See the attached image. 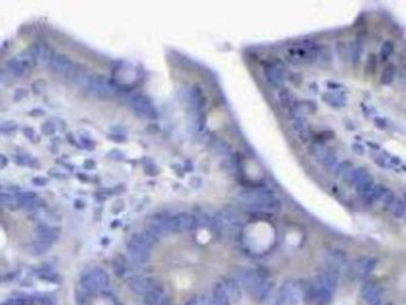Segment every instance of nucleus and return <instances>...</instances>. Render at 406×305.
Instances as JSON below:
<instances>
[{
    "label": "nucleus",
    "mask_w": 406,
    "mask_h": 305,
    "mask_svg": "<svg viewBox=\"0 0 406 305\" xmlns=\"http://www.w3.org/2000/svg\"><path fill=\"white\" fill-rule=\"evenodd\" d=\"M309 152L316 161L325 168H335L337 165V155L334 153V150L329 149L327 146H324L322 142H316L310 147Z\"/></svg>",
    "instance_id": "obj_6"
},
{
    "label": "nucleus",
    "mask_w": 406,
    "mask_h": 305,
    "mask_svg": "<svg viewBox=\"0 0 406 305\" xmlns=\"http://www.w3.org/2000/svg\"><path fill=\"white\" fill-rule=\"evenodd\" d=\"M394 50V44L392 42H385L383 46L381 47V50H380V57H381L382 61H387L390 58L391 55H392Z\"/></svg>",
    "instance_id": "obj_30"
},
{
    "label": "nucleus",
    "mask_w": 406,
    "mask_h": 305,
    "mask_svg": "<svg viewBox=\"0 0 406 305\" xmlns=\"http://www.w3.org/2000/svg\"><path fill=\"white\" fill-rule=\"evenodd\" d=\"M9 162V160H7V157L4 155V154H0V167L4 168Z\"/></svg>",
    "instance_id": "obj_42"
},
{
    "label": "nucleus",
    "mask_w": 406,
    "mask_h": 305,
    "mask_svg": "<svg viewBox=\"0 0 406 305\" xmlns=\"http://www.w3.org/2000/svg\"><path fill=\"white\" fill-rule=\"evenodd\" d=\"M109 157H113V159H122L123 154L122 152H119V150H112V152L110 153Z\"/></svg>",
    "instance_id": "obj_40"
},
{
    "label": "nucleus",
    "mask_w": 406,
    "mask_h": 305,
    "mask_svg": "<svg viewBox=\"0 0 406 305\" xmlns=\"http://www.w3.org/2000/svg\"><path fill=\"white\" fill-rule=\"evenodd\" d=\"M353 168V164L350 161H343L335 166V173L337 176H345Z\"/></svg>",
    "instance_id": "obj_29"
},
{
    "label": "nucleus",
    "mask_w": 406,
    "mask_h": 305,
    "mask_svg": "<svg viewBox=\"0 0 406 305\" xmlns=\"http://www.w3.org/2000/svg\"><path fill=\"white\" fill-rule=\"evenodd\" d=\"M376 67H378V56L374 54H371L367 58V72L369 74H374Z\"/></svg>",
    "instance_id": "obj_31"
},
{
    "label": "nucleus",
    "mask_w": 406,
    "mask_h": 305,
    "mask_svg": "<svg viewBox=\"0 0 406 305\" xmlns=\"http://www.w3.org/2000/svg\"><path fill=\"white\" fill-rule=\"evenodd\" d=\"M369 305H381V300H378V302H374V303H371Z\"/></svg>",
    "instance_id": "obj_44"
},
{
    "label": "nucleus",
    "mask_w": 406,
    "mask_h": 305,
    "mask_svg": "<svg viewBox=\"0 0 406 305\" xmlns=\"http://www.w3.org/2000/svg\"><path fill=\"white\" fill-rule=\"evenodd\" d=\"M302 299V289L295 281H285L274 296V305H299Z\"/></svg>",
    "instance_id": "obj_3"
},
{
    "label": "nucleus",
    "mask_w": 406,
    "mask_h": 305,
    "mask_svg": "<svg viewBox=\"0 0 406 305\" xmlns=\"http://www.w3.org/2000/svg\"><path fill=\"white\" fill-rule=\"evenodd\" d=\"M241 199L250 208L260 211L277 212L281 209V203L275 194L269 190H250L241 193Z\"/></svg>",
    "instance_id": "obj_1"
},
{
    "label": "nucleus",
    "mask_w": 406,
    "mask_h": 305,
    "mask_svg": "<svg viewBox=\"0 0 406 305\" xmlns=\"http://www.w3.org/2000/svg\"><path fill=\"white\" fill-rule=\"evenodd\" d=\"M376 265H378V259L375 258H367V256H364V258L355 260L352 265V271L354 277L360 279L369 277L372 272L375 270Z\"/></svg>",
    "instance_id": "obj_8"
},
{
    "label": "nucleus",
    "mask_w": 406,
    "mask_h": 305,
    "mask_svg": "<svg viewBox=\"0 0 406 305\" xmlns=\"http://www.w3.org/2000/svg\"><path fill=\"white\" fill-rule=\"evenodd\" d=\"M318 297V288L314 284H311L307 286V289L304 292V299L307 304H316Z\"/></svg>",
    "instance_id": "obj_28"
},
{
    "label": "nucleus",
    "mask_w": 406,
    "mask_h": 305,
    "mask_svg": "<svg viewBox=\"0 0 406 305\" xmlns=\"http://www.w3.org/2000/svg\"><path fill=\"white\" fill-rule=\"evenodd\" d=\"M85 167L89 168V170H92V168L96 167V164H94L93 160H87L85 162Z\"/></svg>",
    "instance_id": "obj_43"
},
{
    "label": "nucleus",
    "mask_w": 406,
    "mask_h": 305,
    "mask_svg": "<svg viewBox=\"0 0 406 305\" xmlns=\"http://www.w3.org/2000/svg\"><path fill=\"white\" fill-rule=\"evenodd\" d=\"M50 68L57 74H67L69 68L72 67V61L65 55H55L50 58Z\"/></svg>",
    "instance_id": "obj_14"
},
{
    "label": "nucleus",
    "mask_w": 406,
    "mask_h": 305,
    "mask_svg": "<svg viewBox=\"0 0 406 305\" xmlns=\"http://www.w3.org/2000/svg\"><path fill=\"white\" fill-rule=\"evenodd\" d=\"M332 299H334V293L325 289L324 286L318 288V297L316 300V305H331Z\"/></svg>",
    "instance_id": "obj_25"
},
{
    "label": "nucleus",
    "mask_w": 406,
    "mask_h": 305,
    "mask_svg": "<svg viewBox=\"0 0 406 305\" xmlns=\"http://www.w3.org/2000/svg\"><path fill=\"white\" fill-rule=\"evenodd\" d=\"M292 127H293V130L295 131V134H297V136L301 141H303V142L310 141L311 130L309 127V122H307L306 118H304V117H297V118L293 119Z\"/></svg>",
    "instance_id": "obj_12"
},
{
    "label": "nucleus",
    "mask_w": 406,
    "mask_h": 305,
    "mask_svg": "<svg viewBox=\"0 0 406 305\" xmlns=\"http://www.w3.org/2000/svg\"><path fill=\"white\" fill-rule=\"evenodd\" d=\"M7 67H9L10 72L16 76H24L28 74L29 71H30V66H28L18 56L13 57L12 60H10L9 62H7Z\"/></svg>",
    "instance_id": "obj_20"
},
{
    "label": "nucleus",
    "mask_w": 406,
    "mask_h": 305,
    "mask_svg": "<svg viewBox=\"0 0 406 305\" xmlns=\"http://www.w3.org/2000/svg\"><path fill=\"white\" fill-rule=\"evenodd\" d=\"M34 184L37 186H45L48 184V179L43 178V176H37V178H34Z\"/></svg>",
    "instance_id": "obj_39"
},
{
    "label": "nucleus",
    "mask_w": 406,
    "mask_h": 305,
    "mask_svg": "<svg viewBox=\"0 0 406 305\" xmlns=\"http://www.w3.org/2000/svg\"><path fill=\"white\" fill-rule=\"evenodd\" d=\"M86 305H122L119 303L118 298L111 292L102 293L101 296H94L91 299H87Z\"/></svg>",
    "instance_id": "obj_21"
},
{
    "label": "nucleus",
    "mask_w": 406,
    "mask_h": 305,
    "mask_svg": "<svg viewBox=\"0 0 406 305\" xmlns=\"http://www.w3.org/2000/svg\"><path fill=\"white\" fill-rule=\"evenodd\" d=\"M199 305H216L211 295H203L199 298Z\"/></svg>",
    "instance_id": "obj_35"
},
{
    "label": "nucleus",
    "mask_w": 406,
    "mask_h": 305,
    "mask_svg": "<svg viewBox=\"0 0 406 305\" xmlns=\"http://www.w3.org/2000/svg\"><path fill=\"white\" fill-rule=\"evenodd\" d=\"M131 108L134 109V111L142 117L149 119H155L157 117V111L155 106L153 105L147 95L144 94H136L134 95L131 99Z\"/></svg>",
    "instance_id": "obj_7"
},
{
    "label": "nucleus",
    "mask_w": 406,
    "mask_h": 305,
    "mask_svg": "<svg viewBox=\"0 0 406 305\" xmlns=\"http://www.w3.org/2000/svg\"><path fill=\"white\" fill-rule=\"evenodd\" d=\"M346 263H347V255L345 252L341 251V249H332V251L328 253L327 255L328 266H332L341 270Z\"/></svg>",
    "instance_id": "obj_19"
},
{
    "label": "nucleus",
    "mask_w": 406,
    "mask_h": 305,
    "mask_svg": "<svg viewBox=\"0 0 406 305\" xmlns=\"http://www.w3.org/2000/svg\"><path fill=\"white\" fill-rule=\"evenodd\" d=\"M222 284H223V286H224L225 291H226V293H228L231 303L232 302L237 303L242 299V288H241L239 281H237L235 278L228 277V278L223 279Z\"/></svg>",
    "instance_id": "obj_11"
},
{
    "label": "nucleus",
    "mask_w": 406,
    "mask_h": 305,
    "mask_svg": "<svg viewBox=\"0 0 406 305\" xmlns=\"http://www.w3.org/2000/svg\"><path fill=\"white\" fill-rule=\"evenodd\" d=\"M273 289H274V281H270V280L266 281L265 284H263L261 288H260L258 291L254 293L255 298L258 299V302H260V303L266 302V300L270 297V295H272Z\"/></svg>",
    "instance_id": "obj_23"
},
{
    "label": "nucleus",
    "mask_w": 406,
    "mask_h": 305,
    "mask_svg": "<svg viewBox=\"0 0 406 305\" xmlns=\"http://www.w3.org/2000/svg\"><path fill=\"white\" fill-rule=\"evenodd\" d=\"M164 224L168 233H182V231L196 230L199 227V218L196 216L180 212V214L164 218Z\"/></svg>",
    "instance_id": "obj_4"
},
{
    "label": "nucleus",
    "mask_w": 406,
    "mask_h": 305,
    "mask_svg": "<svg viewBox=\"0 0 406 305\" xmlns=\"http://www.w3.org/2000/svg\"><path fill=\"white\" fill-rule=\"evenodd\" d=\"M263 75L270 86L281 88L287 76V71L283 62L279 60L268 61L263 66Z\"/></svg>",
    "instance_id": "obj_5"
},
{
    "label": "nucleus",
    "mask_w": 406,
    "mask_h": 305,
    "mask_svg": "<svg viewBox=\"0 0 406 305\" xmlns=\"http://www.w3.org/2000/svg\"><path fill=\"white\" fill-rule=\"evenodd\" d=\"M369 176H372L371 173H369L368 170H366L364 167H358V168H352L348 173H347L345 176H343V179L346 180L347 184H349V185H353L355 186L356 184H358L362 180L369 178Z\"/></svg>",
    "instance_id": "obj_18"
},
{
    "label": "nucleus",
    "mask_w": 406,
    "mask_h": 305,
    "mask_svg": "<svg viewBox=\"0 0 406 305\" xmlns=\"http://www.w3.org/2000/svg\"><path fill=\"white\" fill-rule=\"evenodd\" d=\"M397 75V69H396V66L394 65H387L385 69L382 71V74H381V83L383 85H390V84L393 83L394 78H396Z\"/></svg>",
    "instance_id": "obj_26"
},
{
    "label": "nucleus",
    "mask_w": 406,
    "mask_h": 305,
    "mask_svg": "<svg viewBox=\"0 0 406 305\" xmlns=\"http://www.w3.org/2000/svg\"><path fill=\"white\" fill-rule=\"evenodd\" d=\"M3 305H45L42 303H38L37 300L35 299H17V300H12V302H9V303H5Z\"/></svg>",
    "instance_id": "obj_33"
},
{
    "label": "nucleus",
    "mask_w": 406,
    "mask_h": 305,
    "mask_svg": "<svg viewBox=\"0 0 406 305\" xmlns=\"http://www.w3.org/2000/svg\"><path fill=\"white\" fill-rule=\"evenodd\" d=\"M157 305H174V299L170 296L164 295L162 298L160 299V302Z\"/></svg>",
    "instance_id": "obj_37"
},
{
    "label": "nucleus",
    "mask_w": 406,
    "mask_h": 305,
    "mask_svg": "<svg viewBox=\"0 0 406 305\" xmlns=\"http://www.w3.org/2000/svg\"><path fill=\"white\" fill-rule=\"evenodd\" d=\"M42 131H43V134H46V135H53L54 132L56 131V127H55L53 123L46 122L42 127Z\"/></svg>",
    "instance_id": "obj_34"
},
{
    "label": "nucleus",
    "mask_w": 406,
    "mask_h": 305,
    "mask_svg": "<svg viewBox=\"0 0 406 305\" xmlns=\"http://www.w3.org/2000/svg\"><path fill=\"white\" fill-rule=\"evenodd\" d=\"M390 209H391V214L393 215V217H396L398 219L404 218L406 208H405V203L403 199L397 198V199L394 200V203L391 205Z\"/></svg>",
    "instance_id": "obj_27"
},
{
    "label": "nucleus",
    "mask_w": 406,
    "mask_h": 305,
    "mask_svg": "<svg viewBox=\"0 0 406 305\" xmlns=\"http://www.w3.org/2000/svg\"><path fill=\"white\" fill-rule=\"evenodd\" d=\"M319 47L311 41H302L288 48L285 53V58L291 65H313L317 62Z\"/></svg>",
    "instance_id": "obj_2"
},
{
    "label": "nucleus",
    "mask_w": 406,
    "mask_h": 305,
    "mask_svg": "<svg viewBox=\"0 0 406 305\" xmlns=\"http://www.w3.org/2000/svg\"><path fill=\"white\" fill-rule=\"evenodd\" d=\"M235 279L239 281L240 285L244 286V288L247 289V291L249 292V290L251 289V286H253L255 280V270L248 267L239 268V270L236 271Z\"/></svg>",
    "instance_id": "obj_13"
},
{
    "label": "nucleus",
    "mask_w": 406,
    "mask_h": 305,
    "mask_svg": "<svg viewBox=\"0 0 406 305\" xmlns=\"http://www.w3.org/2000/svg\"><path fill=\"white\" fill-rule=\"evenodd\" d=\"M348 49H349L350 61H352V64L354 66H357L358 64H360L362 51H364V46H362V43L360 41H355L350 44V46L348 47Z\"/></svg>",
    "instance_id": "obj_24"
},
{
    "label": "nucleus",
    "mask_w": 406,
    "mask_h": 305,
    "mask_svg": "<svg viewBox=\"0 0 406 305\" xmlns=\"http://www.w3.org/2000/svg\"><path fill=\"white\" fill-rule=\"evenodd\" d=\"M17 129V124L13 123V122H7V123H4L2 126V130L4 132H10V131H14Z\"/></svg>",
    "instance_id": "obj_36"
},
{
    "label": "nucleus",
    "mask_w": 406,
    "mask_h": 305,
    "mask_svg": "<svg viewBox=\"0 0 406 305\" xmlns=\"http://www.w3.org/2000/svg\"><path fill=\"white\" fill-rule=\"evenodd\" d=\"M184 305H199V298L197 296H193Z\"/></svg>",
    "instance_id": "obj_41"
},
{
    "label": "nucleus",
    "mask_w": 406,
    "mask_h": 305,
    "mask_svg": "<svg viewBox=\"0 0 406 305\" xmlns=\"http://www.w3.org/2000/svg\"><path fill=\"white\" fill-rule=\"evenodd\" d=\"M276 98H277V101H279V105L281 108L285 109V110H290L293 108L295 103V95L293 93V91L290 90V88L287 87H281L279 88V91H277V94H276Z\"/></svg>",
    "instance_id": "obj_15"
},
{
    "label": "nucleus",
    "mask_w": 406,
    "mask_h": 305,
    "mask_svg": "<svg viewBox=\"0 0 406 305\" xmlns=\"http://www.w3.org/2000/svg\"><path fill=\"white\" fill-rule=\"evenodd\" d=\"M86 87H89L91 93L100 98L108 97L111 93V86H110L108 80L101 75L91 76Z\"/></svg>",
    "instance_id": "obj_10"
},
{
    "label": "nucleus",
    "mask_w": 406,
    "mask_h": 305,
    "mask_svg": "<svg viewBox=\"0 0 406 305\" xmlns=\"http://www.w3.org/2000/svg\"><path fill=\"white\" fill-rule=\"evenodd\" d=\"M189 101L197 111H200L206 105V95L199 85H193L189 90Z\"/></svg>",
    "instance_id": "obj_16"
},
{
    "label": "nucleus",
    "mask_w": 406,
    "mask_h": 305,
    "mask_svg": "<svg viewBox=\"0 0 406 305\" xmlns=\"http://www.w3.org/2000/svg\"><path fill=\"white\" fill-rule=\"evenodd\" d=\"M46 88H47V84L45 80H36L35 83H32V86H31V90L35 94L43 93V92L46 91Z\"/></svg>",
    "instance_id": "obj_32"
},
{
    "label": "nucleus",
    "mask_w": 406,
    "mask_h": 305,
    "mask_svg": "<svg viewBox=\"0 0 406 305\" xmlns=\"http://www.w3.org/2000/svg\"><path fill=\"white\" fill-rule=\"evenodd\" d=\"M14 95H16V97H14V99H16V100H19V99L22 100V99H24L28 95V91L24 90V88H19V90L16 91V93H14Z\"/></svg>",
    "instance_id": "obj_38"
},
{
    "label": "nucleus",
    "mask_w": 406,
    "mask_h": 305,
    "mask_svg": "<svg viewBox=\"0 0 406 305\" xmlns=\"http://www.w3.org/2000/svg\"><path fill=\"white\" fill-rule=\"evenodd\" d=\"M382 295H383V289L374 280L365 281V284L362 285L360 291V296L362 300H365V302L368 304L381 300Z\"/></svg>",
    "instance_id": "obj_9"
},
{
    "label": "nucleus",
    "mask_w": 406,
    "mask_h": 305,
    "mask_svg": "<svg viewBox=\"0 0 406 305\" xmlns=\"http://www.w3.org/2000/svg\"><path fill=\"white\" fill-rule=\"evenodd\" d=\"M211 297L216 305H231V300H230L222 281L215 282L213 286H212Z\"/></svg>",
    "instance_id": "obj_17"
},
{
    "label": "nucleus",
    "mask_w": 406,
    "mask_h": 305,
    "mask_svg": "<svg viewBox=\"0 0 406 305\" xmlns=\"http://www.w3.org/2000/svg\"><path fill=\"white\" fill-rule=\"evenodd\" d=\"M387 192H389V190H387L386 187H383L382 185H374L367 194H365V196L362 197H364V199L369 204L378 203V201H381L383 199V197H385V194Z\"/></svg>",
    "instance_id": "obj_22"
}]
</instances>
